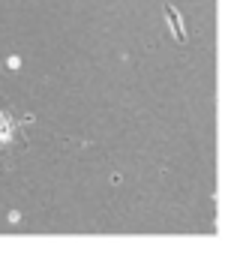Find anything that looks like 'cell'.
Masks as SVG:
<instances>
[{"label":"cell","mask_w":237,"mask_h":255,"mask_svg":"<svg viewBox=\"0 0 237 255\" xmlns=\"http://www.w3.org/2000/svg\"><path fill=\"white\" fill-rule=\"evenodd\" d=\"M165 18H168V24H171L174 39L183 45V42H186V30H183V18H180V12H177L174 6H165Z\"/></svg>","instance_id":"cell-2"},{"label":"cell","mask_w":237,"mask_h":255,"mask_svg":"<svg viewBox=\"0 0 237 255\" xmlns=\"http://www.w3.org/2000/svg\"><path fill=\"white\" fill-rule=\"evenodd\" d=\"M33 114H18L6 99H0V153H12V150H21L27 147V138H24V123H30Z\"/></svg>","instance_id":"cell-1"}]
</instances>
